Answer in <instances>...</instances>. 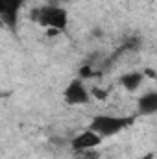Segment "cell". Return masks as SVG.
<instances>
[{
    "label": "cell",
    "mask_w": 157,
    "mask_h": 159,
    "mask_svg": "<svg viewBox=\"0 0 157 159\" xmlns=\"http://www.w3.org/2000/svg\"><path fill=\"white\" fill-rule=\"evenodd\" d=\"M135 115H96L89 122V129L98 133L102 139L118 135L135 122Z\"/></svg>",
    "instance_id": "2"
},
{
    "label": "cell",
    "mask_w": 157,
    "mask_h": 159,
    "mask_svg": "<svg viewBox=\"0 0 157 159\" xmlns=\"http://www.w3.org/2000/svg\"><path fill=\"white\" fill-rule=\"evenodd\" d=\"M22 6H24V0H0V22L7 30L17 32Z\"/></svg>",
    "instance_id": "4"
},
{
    "label": "cell",
    "mask_w": 157,
    "mask_h": 159,
    "mask_svg": "<svg viewBox=\"0 0 157 159\" xmlns=\"http://www.w3.org/2000/svg\"><path fill=\"white\" fill-rule=\"evenodd\" d=\"M144 81V72H128L120 78V85L128 91V93H135Z\"/></svg>",
    "instance_id": "6"
},
{
    "label": "cell",
    "mask_w": 157,
    "mask_h": 159,
    "mask_svg": "<svg viewBox=\"0 0 157 159\" xmlns=\"http://www.w3.org/2000/svg\"><path fill=\"white\" fill-rule=\"evenodd\" d=\"M102 143H104V139H102L98 133H94L92 129L87 128V129L76 133V135L70 139L69 146H70L72 152H85V150H94V148H98Z\"/></svg>",
    "instance_id": "5"
},
{
    "label": "cell",
    "mask_w": 157,
    "mask_h": 159,
    "mask_svg": "<svg viewBox=\"0 0 157 159\" xmlns=\"http://www.w3.org/2000/svg\"><path fill=\"white\" fill-rule=\"evenodd\" d=\"M63 102L67 106H85L91 102V93H89V87L85 85V80L76 78L65 87Z\"/></svg>",
    "instance_id": "3"
},
{
    "label": "cell",
    "mask_w": 157,
    "mask_h": 159,
    "mask_svg": "<svg viewBox=\"0 0 157 159\" xmlns=\"http://www.w3.org/2000/svg\"><path fill=\"white\" fill-rule=\"evenodd\" d=\"M89 93H91V98H98V100H105L109 96V91L107 89H100V87L89 89Z\"/></svg>",
    "instance_id": "8"
},
{
    "label": "cell",
    "mask_w": 157,
    "mask_h": 159,
    "mask_svg": "<svg viewBox=\"0 0 157 159\" xmlns=\"http://www.w3.org/2000/svg\"><path fill=\"white\" fill-rule=\"evenodd\" d=\"M157 109V93H148V94H142L139 98V111L144 113V115H150V113H155Z\"/></svg>",
    "instance_id": "7"
},
{
    "label": "cell",
    "mask_w": 157,
    "mask_h": 159,
    "mask_svg": "<svg viewBox=\"0 0 157 159\" xmlns=\"http://www.w3.org/2000/svg\"><path fill=\"white\" fill-rule=\"evenodd\" d=\"M32 20L44 30H56L61 34L69 26V11L59 4H46L32 11Z\"/></svg>",
    "instance_id": "1"
},
{
    "label": "cell",
    "mask_w": 157,
    "mask_h": 159,
    "mask_svg": "<svg viewBox=\"0 0 157 159\" xmlns=\"http://www.w3.org/2000/svg\"><path fill=\"white\" fill-rule=\"evenodd\" d=\"M61 2H65V0H52L50 4H59V6H61Z\"/></svg>",
    "instance_id": "11"
},
{
    "label": "cell",
    "mask_w": 157,
    "mask_h": 159,
    "mask_svg": "<svg viewBox=\"0 0 157 159\" xmlns=\"http://www.w3.org/2000/svg\"><path fill=\"white\" fill-rule=\"evenodd\" d=\"M131 159H155V156L150 152V154H144V156H139V157H131Z\"/></svg>",
    "instance_id": "10"
},
{
    "label": "cell",
    "mask_w": 157,
    "mask_h": 159,
    "mask_svg": "<svg viewBox=\"0 0 157 159\" xmlns=\"http://www.w3.org/2000/svg\"><path fill=\"white\" fill-rule=\"evenodd\" d=\"M76 159H100V156L94 150H85V152H74Z\"/></svg>",
    "instance_id": "9"
}]
</instances>
